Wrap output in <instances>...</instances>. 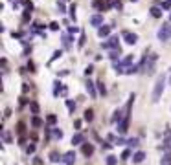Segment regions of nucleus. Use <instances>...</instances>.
<instances>
[{
  "label": "nucleus",
  "instance_id": "f257e3e1",
  "mask_svg": "<svg viewBox=\"0 0 171 165\" xmlns=\"http://www.w3.org/2000/svg\"><path fill=\"white\" fill-rule=\"evenodd\" d=\"M134 97H136L134 94H131V96H129V99H127V105H125V116H123V119L118 123V134H120V136L127 134V129H129V123H131V110H133Z\"/></svg>",
  "mask_w": 171,
  "mask_h": 165
},
{
  "label": "nucleus",
  "instance_id": "f03ea898",
  "mask_svg": "<svg viewBox=\"0 0 171 165\" xmlns=\"http://www.w3.org/2000/svg\"><path fill=\"white\" fill-rule=\"evenodd\" d=\"M166 79H168V73H162L157 77L155 81V86H153V94H151V103H158L162 94H164V88H166Z\"/></svg>",
  "mask_w": 171,
  "mask_h": 165
},
{
  "label": "nucleus",
  "instance_id": "7ed1b4c3",
  "mask_svg": "<svg viewBox=\"0 0 171 165\" xmlns=\"http://www.w3.org/2000/svg\"><path fill=\"white\" fill-rule=\"evenodd\" d=\"M157 37H158V40H162V42H168V40H169L171 39V22H164V24H162V28L158 29Z\"/></svg>",
  "mask_w": 171,
  "mask_h": 165
},
{
  "label": "nucleus",
  "instance_id": "20e7f679",
  "mask_svg": "<svg viewBox=\"0 0 171 165\" xmlns=\"http://www.w3.org/2000/svg\"><path fill=\"white\" fill-rule=\"evenodd\" d=\"M118 42H120L118 35H112V37H109V40H103L101 48H103V50H118V48H120Z\"/></svg>",
  "mask_w": 171,
  "mask_h": 165
},
{
  "label": "nucleus",
  "instance_id": "39448f33",
  "mask_svg": "<svg viewBox=\"0 0 171 165\" xmlns=\"http://www.w3.org/2000/svg\"><path fill=\"white\" fill-rule=\"evenodd\" d=\"M122 37H123L125 44H129V46H134V44L138 42V35H136V33H131V31H127V29L122 31Z\"/></svg>",
  "mask_w": 171,
  "mask_h": 165
},
{
  "label": "nucleus",
  "instance_id": "423d86ee",
  "mask_svg": "<svg viewBox=\"0 0 171 165\" xmlns=\"http://www.w3.org/2000/svg\"><path fill=\"white\" fill-rule=\"evenodd\" d=\"M63 163L64 165H76V152L74 151H66L63 154Z\"/></svg>",
  "mask_w": 171,
  "mask_h": 165
},
{
  "label": "nucleus",
  "instance_id": "0eeeda50",
  "mask_svg": "<svg viewBox=\"0 0 171 165\" xmlns=\"http://www.w3.org/2000/svg\"><path fill=\"white\" fill-rule=\"evenodd\" d=\"M98 86H96V83L92 81V79H87V92H88V96L94 99V97H98V90H96Z\"/></svg>",
  "mask_w": 171,
  "mask_h": 165
},
{
  "label": "nucleus",
  "instance_id": "6e6552de",
  "mask_svg": "<svg viewBox=\"0 0 171 165\" xmlns=\"http://www.w3.org/2000/svg\"><path fill=\"white\" fill-rule=\"evenodd\" d=\"M146 156H147V154H146V151H136V152L133 154L131 162H133L134 165H140L142 162H144V160H146Z\"/></svg>",
  "mask_w": 171,
  "mask_h": 165
},
{
  "label": "nucleus",
  "instance_id": "1a4fd4ad",
  "mask_svg": "<svg viewBox=\"0 0 171 165\" xmlns=\"http://www.w3.org/2000/svg\"><path fill=\"white\" fill-rule=\"evenodd\" d=\"M81 152H83V156H85V158H90V156L94 154V145L85 141V143L81 145Z\"/></svg>",
  "mask_w": 171,
  "mask_h": 165
},
{
  "label": "nucleus",
  "instance_id": "9d476101",
  "mask_svg": "<svg viewBox=\"0 0 171 165\" xmlns=\"http://www.w3.org/2000/svg\"><path fill=\"white\" fill-rule=\"evenodd\" d=\"M48 160H50L52 163H59V162H63V154H61L57 149H53V151H50V154H48Z\"/></svg>",
  "mask_w": 171,
  "mask_h": 165
},
{
  "label": "nucleus",
  "instance_id": "9b49d317",
  "mask_svg": "<svg viewBox=\"0 0 171 165\" xmlns=\"http://www.w3.org/2000/svg\"><path fill=\"white\" fill-rule=\"evenodd\" d=\"M123 116H125V110H122V108H116V110L112 112V118H111V123H120V121L123 119Z\"/></svg>",
  "mask_w": 171,
  "mask_h": 165
},
{
  "label": "nucleus",
  "instance_id": "f8f14e48",
  "mask_svg": "<svg viewBox=\"0 0 171 165\" xmlns=\"http://www.w3.org/2000/svg\"><path fill=\"white\" fill-rule=\"evenodd\" d=\"M109 35H111V26H105V24H103V26L98 28V37H99V39H105V37H109Z\"/></svg>",
  "mask_w": 171,
  "mask_h": 165
},
{
  "label": "nucleus",
  "instance_id": "ddd939ff",
  "mask_svg": "<svg viewBox=\"0 0 171 165\" xmlns=\"http://www.w3.org/2000/svg\"><path fill=\"white\" fill-rule=\"evenodd\" d=\"M85 143V134L83 132H77V134H74L72 136V145L76 147V145H83Z\"/></svg>",
  "mask_w": 171,
  "mask_h": 165
},
{
  "label": "nucleus",
  "instance_id": "4468645a",
  "mask_svg": "<svg viewBox=\"0 0 171 165\" xmlns=\"http://www.w3.org/2000/svg\"><path fill=\"white\" fill-rule=\"evenodd\" d=\"M120 55H122V50H120V48H118V50H109V59H111L112 62H118Z\"/></svg>",
  "mask_w": 171,
  "mask_h": 165
},
{
  "label": "nucleus",
  "instance_id": "2eb2a0df",
  "mask_svg": "<svg viewBox=\"0 0 171 165\" xmlns=\"http://www.w3.org/2000/svg\"><path fill=\"white\" fill-rule=\"evenodd\" d=\"M61 37H63V46L66 50H70L72 48V37H70V33H63Z\"/></svg>",
  "mask_w": 171,
  "mask_h": 165
},
{
  "label": "nucleus",
  "instance_id": "dca6fc26",
  "mask_svg": "<svg viewBox=\"0 0 171 165\" xmlns=\"http://www.w3.org/2000/svg\"><path fill=\"white\" fill-rule=\"evenodd\" d=\"M149 13H151V17H153V18H160V17H162V7L153 6V7L149 9Z\"/></svg>",
  "mask_w": 171,
  "mask_h": 165
},
{
  "label": "nucleus",
  "instance_id": "f3484780",
  "mask_svg": "<svg viewBox=\"0 0 171 165\" xmlns=\"http://www.w3.org/2000/svg\"><path fill=\"white\" fill-rule=\"evenodd\" d=\"M133 61H134V55H125V57H123L120 62H122V66H125V68H131Z\"/></svg>",
  "mask_w": 171,
  "mask_h": 165
},
{
  "label": "nucleus",
  "instance_id": "a211bd4d",
  "mask_svg": "<svg viewBox=\"0 0 171 165\" xmlns=\"http://www.w3.org/2000/svg\"><path fill=\"white\" fill-rule=\"evenodd\" d=\"M63 88H64V86L61 84V81H59V79H55V81H53V96L57 97V96L63 92Z\"/></svg>",
  "mask_w": 171,
  "mask_h": 165
},
{
  "label": "nucleus",
  "instance_id": "6ab92c4d",
  "mask_svg": "<svg viewBox=\"0 0 171 165\" xmlns=\"http://www.w3.org/2000/svg\"><path fill=\"white\" fill-rule=\"evenodd\" d=\"M101 22H103V15H94V17L90 18V24H92V26H98V28H99V26H103Z\"/></svg>",
  "mask_w": 171,
  "mask_h": 165
},
{
  "label": "nucleus",
  "instance_id": "aec40b11",
  "mask_svg": "<svg viewBox=\"0 0 171 165\" xmlns=\"http://www.w3.org/2000/svg\"><path fill=\"white\" fill-rule=\"evenodd\" d=\"M42 125H44V121H42L39 116H33V118H31V127H33V129H41Z\"/></svg>",
  "mask_w": 171,
  "mask_h": 165
},
{
  "label": "nucleus",
  "instance_id": "412c9836",
  "mask_svg": "<svg viewBox=\"0 0 171 165\" xmlns=\"http://www.w3.org/2000/svg\"><path fill=\"white\" fill-rule=\"evenodd\" d=\"M96 86H98V94L105 97V96H107V88H105V83H103V81H98V83H96Z\"/></svg>",
  "mask_w": 171,
  "mask_h": 165
},
{
  "label": "nucleus",
  "instance_id": "4be33fe9",
  "mask_svg": "<svg viewBox=\"0 0 171 165\" xmlns=\"http://www.w3.org/2000/svg\"><path fill=\"white\" fill-rule=\"evenodd\" d=\"M15 130H17V134H18V136H24V134H26V123H24V121H18Z\"/></svg>",
  "mask_w": 171,
  "mask_h": 165
},
{
  "label": "nucleus",
  "instance_id": "5701e85b",
  "mask_svg": "<svg viewBox=\"0 0 171 165\" xmlns=\"http://www.w3.org/2000/svg\"><path fill=\"white\" fill-rule=\"evenodd\" d=\"M50 134H52V138H53V140H63V136H64L61 129H52V130H50Z\"/></svg>",
  "mask_w": 171,
  "mask_h": 165
},
{
  "label": "nucleus",
  "instance_id": "b1692460",
  "mask_svg": "<svg viewBox=\"0 0 171 165\" xmlns=\"http://www.w3.org/2000/svg\"><path fill=\"white\" fill-rule=\"evenodd\" d=\"M64 105H66L68 114H74V110H76V103H74L72 99H66V101H64Z\"/></svg>",
  "mask_w": 171,
  "mask_h": 165
},
{
  "label": "nucleus",
  "instance_id": "393cba45",
  "mask_svg": "<svg viewBox=\"0 0 171 165\" xmlns=\"http://www.w3.org/2000/svg\"><path fill=\"white\" fill-rule=\"evenodd\" d=\"M29 110H31V114H33V116H37V114H39V110H41L39 103H37V101H31V103H29Z\"/></svg>",
  "mask_w": 171,
  "mask_h": 165
},
{
  "label": "nucleus",
  "instance_id": "a878e982",
  "mask_svg": "<svg viewBox=\"0 0 171 165\" xmlns=\"http://www.w3.org/2000/svg\"><path fill=\"white\" fill-rule=\"evenodd\" d=\"M83 119L90 123V121L94 119V110H92V108H87V110H85V118H83Z\"/></svg>",
  "mask_w": 171,
  "mask_h": 165
},
{
  "label": "nucleus",
  "instance_id": "bb28decb",
  "mask_svg": "<svg viewBox=\"0 0 171 165\" xmlns=\"http://www.w3.org/2000/svg\"><path fill=\"white\" fill-rule=\"evenodd\" d=\"M131 152H133V149H131V147H127V149L122 152V162H127V160L131 158Z\"/></svg>",
  "mask_w": 171,
  "mask_h": 165
},
{
  "label": "nucleus",
  "instance_id": "cd10ccee",
  "mask_svg": "<svg viewBox=\"0 0 171 165\" xmlns=\"http://www.w3.org/2000/svg\"><path fill=\"white\" fill-rule=\"evenodd\" d=\"M61 55H63V51H61V50H55V51H53V53H52V59H50V61H48V64H52V62H53V61H57V59H59V57H61Z\"/></svg>",
  "mask_w": 171,
  "mask_h": 165
},
{
  "label": "nucleus",
  "instance_id": "c85d7f7f",
  "mask_svg": "<svg viewBox=\"0 0 171 165\" xmlns=\"http://www.w3.org/2000/svg\"><path fill=\"white\" fill-rule=\"evenodd\" d=\"M46 123H48V125H55V123H57V116H55V114H48V116H46Z\"/></svg>",
  "mask_w": 171,
  "mask_h": 165
},
{
  "label": "nucleus",
  "instance_id": "c756f323",
  "mask_svg": "<svg viewBox=\"0 0 171 165\" xmlns=\"http://www.w3.org/2000/svg\"><path fill=\"white\" fill-rule=\"evenodd\" d=\"M2 140H4L6 143H11V141H13V138H11V132H9V130H4V132H2Z\"/></svg>",
  "mask_w": 171,
  "mask_h": 165
},
{
  "label": "nucleus",
  "instance_id": "7c9ffc66",
  "mask_svg": "<svg viewBox=\"0 0 171 165\" xmlns=\"http://www.w3.org/2000/svg\"><path fill=\"white\" fill-rule=\"evenodd\" d=\"M138 145H140V140H138V138H131V140H127V147L133 149V147H138Z\"/></svg>",
  "mask_w": 171,
  "mask_h": 165
},
{
  "label": "nucleus",
  "instance_id": "2f4dec72",
  "mask_svg": "<svg viewBox=\"0 0 171 165\" xmlns=\"http://www.w3.org/2000/svg\"><path fill=\"white\" fill-rule=\"evenodd\" d=\"M105 165H118V158L116 156H107V160H105Z\"/></svg>",
  "mask_w": 171,
  "mask_h": 165
},
{
  "label": "nucleus",
  "instance_id": "473e14b6",
  "mask_svg": "<svg viewBox=\"0 0 171 165\" xmlns=\"http://www.w3.org/2000/svg\"><path fill=\"white\" fill-rule=\"evenodd\" d=\"M35 149H37V147H35V141L28 143V145H26V154H33V152H35Z\"/></svg>",
  "mask_w": 171,
  "mask_h": 165
},
{
  "label": "nucleus",
  "instance_id": "72a5a7b5",
  "mask_svg": "<svg viewBox=\"0 0 171 165\" xmlns=\"http://www.w3.org/2000/svg\"><path fill=\"white\" fill-rule=\"evenodd\" d=\"M68 17H70L72 20H76V4L70 6V9H68Z\"/></svg>",
  "mask_w": 171,
  "mask_h": 165
},
{
  "label": "nucleus",
  "instance_id": "f704fd0d",
  "mask_svg": "<svg viewBox=\"0 0 171 165\" xmlns=\"http://www.w3.org/2000/svg\"><path fill=\"white\" fill-rule=\"evenodd\" d=\"M28 103H31V101H28L26 96H20V97H18V105H20V107H24V105H28Z\"/></svg>",
  "mask_w": 171,
  "mask_h": 165
},
{
  "label": "nucleus",
  "instance_id": "c9c22d12",
  "mask_svg": "<svg viewBox=\"0 0 171 165\" xmlns=\"http://www.w3.org/2000/svg\"><path fill=\"white\" fill-rule=\"evenodd\" d=\"M48 28H50L52 31H59V22H50Z\"/></svg>",
  "mask_w": 171,
  "mask_h": 165
},
{
  "label": "nucleus",
  "instance_id": "e433bc0d",
  "mask_svg": "<svg viewBox=\"0 0 171 165\" xmlns=\"http://www.w3.org/2000/svg\"><path fill=\"white\" fill-rule=\"evenodd\" d=\"M68 33H70V35H76V33H79V28H77V26H70V28H68Z\"/></svg>",
  "mask_w": 171,
  "mask_h": 165
},
{
  "label": "nucleus",
  "instance_id": "4c0bfd02",
  "mask_svg": "<svg viewBox=\"0 0 171 165\" xmlns=\"http://www.w3.org/2000/svg\"><path fill=\"white\" fill-rule=\"evenodd\" d=\"M57 9H59L61 13H66V6H64L63 2H57Z\"/></svg>",
  "mask_w": 171,
  "mask_h": 165
},
{
  "label": "nucleus",
  "instance_id": "58836bf2",
  "mask_svg": "<svg viewBox=\"0 0 171 165\" xmlns=\"http://www.w3.org/2000/svg\"><path fill=\"white\" fill-rule=\"evenodd\" d=\"M101 147H103V149H107V151H111V149H112V145H111V141H109V140H107V141H101Z\"/></svg>",
  "mask_w": 171,
  "mask_h": 165
},
{
  "label": "nucleus",
  "instance_id": "ea45409f",
  "mask_svg": "<svg viewBox=\"0 0 171 165\" xmlns=\"http://www.w3.org/2000/svg\"><path fill=\"white\" fill-rule=\"evenodd\" d=\"M29 13H31V9H26V11H24V17H22V20H24V22H28V20H29Z\"/></svg>",
  "mask_w": 171,
  "mask_h": 165
},
{
  "label": "nucleus",
  "instance_id": "a19ab883",
  "mask_svg": "<svg viewBox=\"0 0 171 165\" xmlns=\"http://www.w3.org/2000/svg\"><path fill=\"white\" fill-rule=\"evenodd\" d=\"M77 46H79V48L85 46V33H83V31H81V37H79V44H77Z\"/></svg>",
  "mask_w": 171,
  "mask_h": 165
},
{
  "label": "nucleus",
  "instance_id": "79ce46f5",
  "mask_svg": "<svg viewBox=\"0 0 171 165\" xmlns=\"http://www.w3.org/2000/svg\"><path fill=\"white\" fill-rule=\"evenodd\" d=\"M92 72H94V66H87V68H85V75H87V77H88Z\"/></svg>",
  "mask_w": 171,
  "mask_h": 165
},
{
  "label": "nucleus",
  "instance_id": "37998d69",
  "mask_svg": "<svg viewBox=\"0 0 171 165\" xmlns=\"http://www.w3.org/2000/svg\"><path fill=\"white\" fill-rule=\"evenodd\" d=\"M68 73H70L68 70H61V72H57V75H59V77H66Z\"/></svg>",
  "mask_w": 171,
  "mask_h": 165
},
{
  "label": "nucleus",
  "instance_id": "c03bdc74",
  "mask_svg": "<svg viewBox=\"0 0 171 165\" xmlns=\"http://www.w3.org/2000/svg\"><path fill=\"white\" fill-rule=\"evenodd\" d=\"M9 116H11V108H9V107H7V108H6V110H4V119H7V118H9Z\"/></svg>",
  "mask_w": 171,
  "mask_h": 165
},
{
  "label": "nucleus",
  "instance_id": "a18cd8bd",
  "mask_svg": "<svg viewBox=\"0 0 171 165\" xmlns=\"http://www.w3.org/2000/svg\"><path fill=\"white\" fill-rule=\"evenodd\" d=\"M28 70H29V72H35V64H33L31 61H28Z\"/></svg>",
  "mask_w": 171,
  "mask_h": 165
},
{
  "label": "nucleus",
  "instance_id": "49530a36",
  "mask_svg": "<svg viewBox=\"0 0 171 165\" xmlns=\"http://www.w3.org/2000/svg\"><path fill=\"white\" fill-rule=\"evenodd\" d=\"M33 165H42V160L41 158H33Z\"/></svg>",
  "mask_w": 171,
  "mask_h": 165
},
{
  "label": "nucleus",
  "instance_id": "de8ad7c7",
  "mask_svg": "<svg viewBox=\"0 0 171 165\" xmlns=\"http://www.w3.org/2000/svg\"><path fill=\"white\" fill-rule=\"evenodd\" d=\"M74 127L79 130V129H81V121H79V119H76V121H74Z\"/></svg>",
  "mask_w": 171,
  "mask_h": 165
},
{
  "label": "nucleus",
  "instance_id": "09e8293b",
  "mask_svg": "<svg viewBox=\"0 0 171 165\" xmlns=\"http://www.w3.org/2000/svg\"><path fill=\"white\" fill-rule=\"evenodd\" d=\"M39 140V134L37 132H31V141H37Z\"/></svg>",
  "mask_w": 171,
  "mask_h": 165
},
{
  "label": "nucleus",
  "instance_id": "8fccbe9b",
  "mask_svg": "<svg viewBox=\"0 0 171 165\" xmlns=\"http://www.w3.org/2000/svg\"><path fill=\"white\" fill-rule=\"evenodd\" d=\"M22 92H24V94H26V92H29V86H28V84H26V83H24V84H22Z\"/></svg>",
  "mask_w": 171,
  "mask_h": 165
},
{
  "label": "nucleus",
  "instance_id": "3c124183",
  "mask_svg": "<svg viewBox=\"0 0 171 165\" xmlns=\"http://www.w3.org/2000/svg\"><path fill=\"white\" fill-rule=\"evenodd\" d=\"M61 96H64V97H66V96H68V90H66V86H64V88H63V92H61Z\"/></svg>",
  "mask_w": 171,
  "mask_h": 165
},
{
  "label": "nucleus",
  "instance_id": "603ef678",
  "mask_svg": "<svg viewBox=\"0 0 171 165\" xmlns=\"http://www.w3.org/2000/svg\"><path fill=\"white\" fill-rule=\"evenodd\" d=\"M169 22H171V15H169Z\"/></svg>",
  "mask_w": 171,
  "mask_h": 165
},
{
  "label": "nucleus",
  "instance_id": "864d4df0",
  "mask_svg": "<svg viewBox=\"0 0 171 165\" xmlns=\"http://www.w3.org/2000/svg\"><path fill=\"white\" fill-rule=\"evenodd\" d=\"M131 2H136V0H131Z\"/></svg>",
  "mask_w": 171,
  "mask_h": 165
},
{
  "label": "nucleus",
  "instance_id": "5fc2aeb1",
  "mask_svg": "<svg viewBox=\"0 0 171 165\" xmlns=\"http://www.w3.org/2000/svg\"><path fill=\"white\" fill-rule=\"evenodd\" d=\"M169 2H171V0H169Z\"/></svg>",
  "mask_w": 171,
  "mask_h": 165
}]
</instances>
